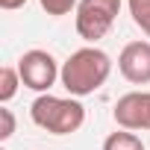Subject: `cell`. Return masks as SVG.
Instances as JSON below:
<instances>
[{
	"label": "cell",
	"mask_w": 150,
	"mask_h": 150,
	"mask_svg": "<svg viewBox=\"0 0 150 150\" xmlns=\"http://www.w3.org/2000/svg\"><path fill=\"white\" fill-rule=\"evenodd\" d=\"M0 6H3L6 12H15V9H21V6H27V0H0Z\"/></svg>",
	"instance_id": "7c38bea8"
},
{
	"label": "cell",
	"mask_w": 150,
	"mask_h": 150,
	"mask_svg": "<svg viewBox=\"0 0 150 150\" xmlns=\"http://www.w3.org/2000/svg\"><path fill=\"white\" fill-rule=\"evenodd\" d=\"M127 6H129L132 24L150 38V0H127Z\"/></svg>",
	"instance_id": "9c48e42d"
},
{
	"label": "cell",
	"mask_w": 150,
	"mask_h": 150,
	"mask_svg": "<svg viewBox=\"0 0 150 150\" xmlns=\"http://www.w3.org/2000/svg\"><path fill=\"white\" fill-rule=\"evenodd\" d=\"M112 74V56L106 50H100L97 44L80 47L74 50L65 62H62V74H59V83L71 97H88L97 88L106 86Z\"/></svg>",
	"instance_id": "6da1fadb"
},
{
	"label": "cell",
	"mask_w": 150,
	"mask_h": 150,
	"mask_svg": "<svg viewBox=\"0 0 150 150\" xmlns=\"http://www.w3.org/2000/svg\"><path fill=\"white\" fill-rule=\"evenodd\" d=\"M121 15V0H80L77 6V33L83 41L97 44Z\"/></svg>",
	"instance_id": "3957f363"
},
{
	"label": "cell",
	"mask_w": 150,
	"mask_h": 150,
	"mask_svg": "<svg viewBox=\"0 0 150 150\" xmlns=\"http://www.w3.org/2000/svg\"><path fill=\"white\" fill-rule=\"evenodd\" d=\"M118 71L132 86H150V41H129L118 53Z\"/></svg>",
	"instance_id": "8992f818"
},
{
	"label": "cell",
	"mask_w": 150,
	"mask_h": 150,
	"mask_svg": "<svg viewBox=\"0 0 150 150\" xmlns=\"http://www.w3.org/2000/svg\"><path fill=\"white\" fill-rule=\"evenodd\" d=\"M38 6H41L47 15H53V18H62V15L77 12L80 0H38Z\"/></svg>",
	"instance_id": "30bf717a"
},
{
	"label": "cell",
	"mask_w": 150,
	"mask_h": 150,
	"mask_svg": "<svg viewBox=\"0 0 150 150\" xmlns=\"http://www.w3.org/2000/svg\"><path fill=\"white\" fill-rule=\"evenodd\" d=\"M21 86H24V83H21L18 68H12V65L0 68V103H3V106L18 94V88H21Z\"/></svg>",
	"instance_id": "ba28073f"
},
{
	"label": "cell",
	"mask_w": 150,
	"mask_h": 150,
	"mask_svg": "<svg viewBox=\"0 0 150 150\" xmlns=\"http://www.w3.org/2000/svg\"><path fill=\"white\" fill-rule=\"evenodd\" d=\"M30 118L35 127L53 135H71L86 124V106L77 97H56V94H38L30 106Z\"/></svg>",
	"instance_id": "7a4b0ae2"
},
{
	"label": "cell",
	"mask_w": 150,
	"mask_h": 150,
	"mask_svg": "<svg viewBox=\"0 0 150 150\" xmlns=\"http://www.w3.org/2000/svg\"><path fill=\"white\" fill-rule=\"evenodd\" d=\"M18 74H21V83L24 88H33L38 94H50L53 83L59 80L62 65L56 62V56L50 50H27L18 59Z\"/></svg>",
	"instance_id": "277c9868"
},
{
	"label": "cell",
	"mask_w": 150,
	"mask_h": 150,
	"mask_svg": "<svg viewBox=\"0 0 150 150\" xmlns=\"http://www.w3.org/2000/svg\"><path fill=\"white\" fill-rule=\"evenodd\" d=\"M103 150H144V141L135 132H129V129H118V132L106 135Z\"/></svg>",
	"instance_id": "52a82bcc"
},
{
	"label": "cell",
	"mask_w": 150,
	"mask_h": 150,
	"mask_svg": "<svg viewBox=\"0 0 150 150\" xmlns=\"http://www.w3.org/2000/svg\"><path fill=\"white\" fill-rule=\"evenodd\" d=\"M0 118H3V129H0V141H9L12 135H15V115H12V109H0Z\"/></svg>",
	"instance_id": "8fae6325"
},
{
	"label": "cell",
	"mask_w": 150,
	"mask_h": 150,
	"mask_svg": "<svg viewBox=\"0 0 150 150\" xmlns=\"http://www.w3.org/2000/svg\"><path fill=\"white\" fill-rule=\"evenodd\" d=\"M112 118H115L118 129H129V132L150 129V91H129V94L118 97Z\"/></svg>",
	"instance_id": "5b68a950"
}]
</instances>
